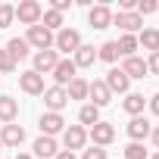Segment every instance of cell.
I'll return each mask as SVG.
<instances>
[{"label":"cell","instance_id":"37","mask_svg":"<svg viewBox=\"0 0 159 159\" xmlns=\"http://www.w3.org/2000/svg\"><path fill=\"white\" fill-rule=\"evenodd\" d=\"M150 140H153V147L159 150V125H153V131H150Z\"/></svg>","mask_w":159,"mask_h":159},{"label":"cell","instance_id":"17","mask_svg":"<svg viewBox=\"0 0 159 159\" xmlns=\"http://www.w3.org/2000/svg\"><path fill=\"white\" fill-rule=\"evenodd\" d=\"M150 131H153V125H150V119H143V116H134V119L128 122V137H131L134 143L147 140V137H150Z\"/></svg>","mask_w":159,"mask_h":159},{"label":"cell","instance_id":"31","mask_svg":"<svg viewBox=\"0 0 159 159\" xmlns=\"http://www.w3.org/2000/svg\"><path fill=\"white\" fill-rule=\"evenodd\" d=\"M159 10V3H156V0H137V7H134V13L143 19V16H150V13H156Z\"/></svg>","mask_w":159,"mask_h":159},{"label":"cell","instance_id":"19","mask_svg":"<svg viewBox=\"0 0 159 159\" xmlns=\"http://www.w3.org/2000/svg\"><path fill=\"white\" fill-rule=\"evenodd\" d=\"M72 62H75V69H91L94 62H97V47H91V44H81L75 53H72Z\"/></svg>","mask_w":159,"mask_h":159},{"label":"cell","instance_id":"9","mask_svg":"<svg viewBox=\"0 0 159 159\" xmlns=\"http://www.w3.org/2000/svg\"><path fill=\"white\" fill-rule=\"evenodd\" d=\"M103 84L109 88V94H128V88H131V81H128V75L119 69V66H112L109 72H106V78H103Z\"/></svg>","mask_w":159,"mask_h":159},{"label":"cell","instance_id":"38","mask_svg":"<svg viewBox=\"0 0 159 159\" xmlns=\"http://www.w3.org/2000/svg\"><path fill=\"white\" fill-rule=\"evenodd\" d=\"M53 159H78V156H75V153H69V150H59Z\"/></svg>","mask_w":159,"mask_h":159},{"label":"cell","instance_id":"15","mask_svg":"<svg viewBox=\"0 0 159 159\" xmlns=\"http://www.w3.org/2000/svg\"><path fill=\"white\" fill-rule=\"evenodd\" d=\"M125 75H128V81H134V78H147L150 72H147V59H140L137 53L134 56H128V59H122V66H119Z\"/></svg>","mask_w":159,"mask_h":159},{"label":"cell","instance_id":"7","mask_svg":"<svg viewBox=\"0 0 159 159\" xmlns=\"http://www.w3.org/2000/svg\"><path fill=\"white\" fill-rule=\"evenodd\" d=\"M112 25L122 28V34H137L143 31V19L137 13H112Z\"/></svg>","mask_w":159,"mask_h":159},{"label":"cell","instance_id":"29","mask_svg":"<svg viewBox=\"0 0 159 159\" xmlns=\"http://www.w3.org/2000/svg\"><path fill=\"white\" fill-rule=\"evenodd\" d=\"M16 22V7L13 3H0V28H10Z\"/></svg>","mask_w":159,"mask_h":159},{"label":"cell","instance_id":"36","mask_svg":"<svg viewBox=\"0 0 159 159\" xmlns=\"http://www.w3.org/2000/svg\"><path fill=\"white\" fill-rule=\"evenodd\" d=\"M147 106H150V112H153V116H159V94H153V97L147 100Z\"/></svg>","mask_w":159,"mask_h":159},{"label":"cell","instance_id":"40","mask_svg":"<svg viewBox=\"0 0 159 159\" xmlns=\"http://www.w3.org/2000/svg\"><path fill=\"white\" fill-rule=\"evenodd\" d=\"M147 159H159V150H156V153H153V156H147Z\"/></svg>","mask_w":159,"mask_h":159},{"label":"cell","instance_id":"34","mask_svg":"<svg viewBox=\"0 0 159 159\" xmlns=\"http://www.w3.org/2000/svg\"><path fill=\"white\" fill-rule=\"evenodd\" d=\"M147 72L159 75V53H150V59H147Z\"/></svg>","mask_w":159,"mask_h":159},{"label":"cell","instance_id":"39","mask_svg":"<svg viewBox=\"0 0 159 159\" xmlns=\"http://www.w3.org/2000/svg\"><path fill=\"white\" fill-rule=\"evenodd\" d=\"M16 159H34L31 153H16Z\"/></svg>","mask_w":159,"mask_h":159},{"label":"cell","instance_id":"32","mask_svg":"<svg viewBox=\"0 0 159 159\" xmlns=\"http://www.w3.org/2000/svg\"><path fill=\"white\" fill-rule=\"evenodd\" d=\"M125 159H147V150H143V143H128L125 147Z\"/></svg>","mask_w":159,"mask_h":159},{"label":"cell","instance_id":"4","mask_svg":"<svg viewBox=\"0 0 159 159\" xmlns=\"http://www.w3.org/2000/svg\"><path fill=\"white\" fill-rule=\"evenodd\" d=\"M84 143H88V128H81V125H66V131H62V147H66L69 153L84 150Z\"/></svg>","mask_w":159,"mask_h":159},{"label":"cell","instance_id":"2","mask_svg":"<svg viewBox=\"0 0 159 159\" xmlns=\"http://www.w3.org/2000/svg\"><path fill=\"white\" fill-rule=\"evenodd\" d=\"M41 16H44V7L38 3V0H22V3L16 7V19L22 22V25H38L41 22Z\"/></svg>","mask_w":159,"mask_h":159},{"label":"cell","instance_id":"3","mask_svg":"<svg viewBox=\"0 0 159 159\" xmlns=\"http://www.w3.org/2000/svg\"><path fill=\"white\" fill-rule=\"evenodd\" d=\"M25 41H28V47H34V53H38V50H53V31H47L41 22L28 28Z\"/></svg>","mask_w":159,"mask_h":159},{"label":"cell","instance_id":"16","mask_svg":"<svg viewBox=\"0 0 159 159\" xmlns=\"http://www.w3.org/2000/svg\"><path fill=\"white\" fill-rule=\"evenodd\" d=\"M22 140H25V128L22 125H16V122H10V125H3V131H0V143L3 147H22Z\"/></svg>","mask_w":159,"mask_h":159},{"label":"cell","instance_id":"14","mask_svg":"<svg viewBox=\"0 0 159 159\" xmlns=\"http://www.w3.org/2000/svg\"><path fill=\"white\" fill-rule=\"evenodd\" d=\"M56 153H59L56 137H44V134H41V137L31 143V156H34V159H53Z\"/></svg>","mask_w":159,"mask_h":159},{"label":"cell","instance_id":"1","mask_svg":"<svg viewBox=\"0 0 159 159\" xmlns=\"http://www.w3.org/2000/svg\"><path fill=\"white\" fill-rule=\"evenodd\" d=\"M78 47H81V31H75V28H59L53 34V50L56 53H75Z\"/></svg>","mask_w":159,"mask_h":159},{"label":"cell","instance_id":"6","mask_svg":"<svg viewBox=\"0 0 159 159\" xmlns=\"http://www.w3.org/2000/svg\"><path fill=\"white\" fill-rule=\"evenodd\" d=\"M88 140H94V147H103V150H106V147L116 140V128H112L109 122L100 119L94 128H88Z\"/></svg>","mask_w":159,"mask_h":159},{"label":"cell","instance_id":"12","mask_svg":"<svg viewBox=\"0 0 159 159\" xmlns=\"http://www.w3.org/2000/svg\"><path fill=\"white\" fill-rule=\"evenodd\" d=\"M62 56L56 53V50H38L34 53V69L31 72H38V75H47V72H53L56 69V62H59Z\"/></svg>","mask_w":159,"mask_h":159},{"label":"cell","instance_id":"42","mask_svg":"<svg viewBox=\"0 0 159 159\" xmlns=\"http://www.w3.org/2000/svg\"><path fill=\"white\" fill-rule=\"evenodd\" d=\"M156 13H159V10H156Z\"/></svg>","mask_w":159,"mask_h":159},{"label":"cell","instance_id":"25","mask_svg":"<svg viewBox=\"0 0 159 159\" xmlns=\"http://www.w3.org/2000/svg\"><path fill=\"white\" fill-rule=\"evenodd\" d=\"M78 122H81V128H94L100 122V109L91 106V103H84L81 109H78Z\"/></svg>","mask_w":159,"mask_h":159},{"label":"cell","instance_id":"18","mask_svg":"<svg viewBox=\"0 0 159 159\" xmlns=\"http://www.w3.org/2000/svg\"><path fill=\"white\" fill-rule=\"evenodd\" d=\"M53 78H56V88H66L72 78H78L75 62H72V59H59V62H56V69H53Z\"/></svg>","mask_w":159,"mask_h":159},{"label":"cell","instance_id":"10","mask_svg":"<svg viewBox=\"0 0 159 159\" xmlns=\"http://www.w3.org/2000/svg\"><path fill=\"white\" fill-rule=\"evenodd\" d=\"M19 88L28 94V97H41L44 94V75H38V72H19Z\"/></svg>","mask_w":159,"mask_h":159},{"label":"cell","instance_id":"20","mask_svg":"<svg viewBox=\"0 0 159 159\" xmlns=\"http://www.w3.org/2000/svg\"><path fill=\"white\" fill-rule=\"evenodd\" d=\"M143 106H147V100H143V94H134V91H128L125 94V100H122V109L134 119V116H143Z\"/></svg>","mask_w":159,"mask_h":159},{"label":"cell","instance_id":"22","mask_svg":"<svg viewBox=\"0 0 159 159\" xmlns=\"http://www.w3.org/2000/svg\"><path fill=\"white\" fill-rule=\"evenodd\" d=\"M88 84H91V81H84L81 75L72 78V81L66 84V97H69V100H88Z\"/></svg>","mask_w":159,"mask_h":159},{"label":"cell","instance_id":"27","mask_svg":"<svg viewBox=\"0 0 159 159\" xmlns=\"http://www.w3.org/2000/svg\"><path fill=\"white\" fill-rule=\"evenodd\" d=\"M116 47H119V56H122V59L134 56V50H137V34H122V38L116 41Z\"/></svg>","mask_w":159,"mask_h":159},{"label":"cell","instance_id":"13","mask_svg":"<svg viewBox=\"0 0 159 159\" xmlns=\"http://www.w3.org/2000/svg\"><path fill=\"white\" fill-rule=\"evenodd\" d=\"M88 100H91V106L103 109V106L112 103V94H109V88H106L103 81H91V84H88Z\"/></svg>","mask_w":159,"mask_h":159},{"label":"cell","instance_id":"41","mask_svg":"<svg viewBox=\"0 0 159 159\" xmlns=\"http://www.w3.org/2000/svg\"><path fill=\"white\" fill-rule=\"evenodd\" d=\"M0 147H3V143H0Z\"/></svg>","mask_w":159,"mask_h":159},{"label":"cell","instance_id":"8","mask_svg":"<svg viewBox=\"0 0 159 159\" xmlns=\"http://www.w3.org/2000/svg\"><path fill=\"white\" fill-rule=\"evenodd\" d=\"M44 106H47V112H62L66 106H69V97H66V88H44Z\"/></svg>","mask_w":159,"mask_h":159},{"label":"cell","instance_id":"5","mask_svg":"<svg viewBox=\"0 0 159 159\" xmlns=\"http://www.w3.org/2000/svg\"><path fill=\"white\" fill-rule=\"evenodd\" d=\"M38 128H41V134H44V137H56V134H62V131H66V119H62L59 112H41Z\"/></svg>","mask_w":159,"mask_h":159},{"label":"cell","instance_id":"35","mask_svg":"<svg viewBox=\"0 0 159 159\" xmlns=\"http://www.w3.org/2000/svg\"><path fill=\"white\" fill-rule=\"evenodd\" d=\"M50 10H56V13H66V10H72V0H53V7Z\"/></svg>","mask_w":159,"mask_h":159},{"label":"cell","instance_id":"26","mask_svg":"<svg viewBox=\"0 0 159 159\" xmlns=\"http://www.w3.org/2000/svg\"><path fill=\"white\" fill-rule=\"evenodd\" d=\"M41 25L47 28V31H59V28H66V19H62V13H56V10H47L44 16H41Z\"/></svg>","mask_w":159,"mask_h":159},{"label":"cell","instance_id":"23","mask_svg":"<svg viewBox=\"0 0 159 159\" xmlns=\"http://www.w3.org/2000/svg\"><path fill=\"white\" fill-rule=\"evenodd\" d=\"M3 50H7V53H10L16 62H19V59H25V56L31 53V47H28V41H25V38H10Z\"/></svg>","mask_w":159,"mask_h":159},{"label":"cell","instance_id":"30","mask_svg":"<svg viewBox=\"0 0 159 159\" xmlns=\"http://www.w3.org/2000/svg\"><path fill=\"white\" fill-rule=\"evenodd\" d=\"M16 66H19V62H16V59L7 53V50H0V75H10V72H16Z\"/></svg>","mask_w":159,"mask_h":159},{"label":"cell","instance_id":"33","mask_svg":"<svg viewBox=\"0 0 159 159\" xmlns=\"http://www.w3.org/2000/svg\"><path fill=\"white\" fill-rule=\"evenodd\" d=\"M81 159H109V153L103 147H91V150H81Z\"/></svg>","mask_w":159,"mask_h":159},{"label":"cell","instance_id":"28","mask_svg":"<svg viewBox=\"0 0 159 159\" xmlns=\"http://www.w3.org/2000/svg\"><path fill=\"white\" fill-rule=\"evenodd\" d=\"M97 59H103V62H116V59H119V47H116V41H103V44L97 47Z\"/></svg>","mask_w":159,"mask_h":159},{"label":"cell","instance_id":"21","mask_svg":"<svg viewBox=\"0 0 159 159\" xmlns=\"http://www.w3.org/2000/svg\"><path fill=\"white\" fill-rule=\"evenodd\" d=\"M16 119H19V100H13V97H0V122L10 125V122H16Z\"/></svg>","mask_w":159,"mask_h":159},{"label":"cell","instance_id":"11","mask_svg":"<svg viewBox=\"0 0 159 159\" xmlns=\"http://www.w3.org/2000/svg\"><path fill=\"white\" fill-rule=\"evenodd\" d=\"M88 25L97 28V31H100V28H109V25H112V10H109L106 3L91 7V10H88Z\"/></svg>","mask_w":159,"mask_h":159},{"label":"cell","instance_id":"24","mask_svg":"<svg viewBox=\"0 0 159 159\" xmlns=\"http://www.w3.org/2000/svg\"><path fill=\"white\" fill-rule=\"evenodd\" d=\"M137 47H143L150 53H159V28H143L137 34Z\"/></svg>","mask_w":159,"mask_h":159}]
</instances>
